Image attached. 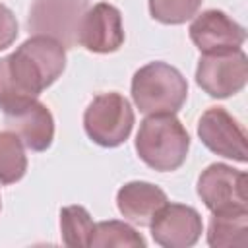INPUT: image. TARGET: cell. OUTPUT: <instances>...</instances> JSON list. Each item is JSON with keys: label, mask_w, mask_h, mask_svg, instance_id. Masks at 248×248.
<instances>
[{"label": "cell", "mask_w": 248, "mask_h": 248, "mask_svg": "<svg viewBox=\"0 0 248 248\" xmlns=\"http://www.w3.org/2000/svg\"><path fill=\"white\" fill-rule=\"evenodd\" d=\"M17 33H19V23L14 12L8 6L0 4V50L12 46L14 41L17 39Z\"/></svg>", "instance_id": "obj_19"}, {"label": "cell", "mask_w": 248, "mask_h": 248, "mask_svg": "<svg viewBox=\"0 0 248 248\" xmlns=\"http://www.w3.org/2000/svg\"><path fill=\"white\" fill-rule=\"evenodd\" d=\"M0 209H2V202H0Z\"/></svg>", "instance_id": "obj_20"}, {"label": "cell", "mask_w": 248, "mask_h": 248, "mask_svg": "<svg viewBox=\"0 0 248 248\" xmlns=\"http://www.w3.org/2000/svg\"><path fill=\"white\" fill-rule=\"evenodd\" d=\"M190 39L202 54L236 50L246 41V31L221 10H205L190 23Z\"/></svg>", "instance_id": "obj_11"}, {"label": "cell", "mask_w": 248, "mask_h": 248, "mask_svg": "<svg viewBox=\"0 0 248 248\" xmlns=\"http://www.w3.org/2000/svg\"><path fill=\"white\" fill-rule=\"evenodd\" d=\"M190 136L174 114H147L136 134V153L153 170L170 172L184 165Z\"/></svg>", "instance_id": "obj_2"}, {"label": "cell", "mask_w": 248, "mask_h": 248, "mask_svg": "<svg viewBox=\"0 0 248 248\" xmlns=\"http://www.w3.org/2000/svg\"><path fill=\"white\" fill-rule=\"evenodd\" d=\"M132 99L143 114H176L188 99V83L174 66L155 60L134 74Z\"/></svg>", "instance_id": "obj_3"}, {"label": "cell", "mask_w": 248, "mask_h": 248, "mask_svg": "<svg viewBox=\"0 0 248 248\" xmlns=\"http://www.w3.org/2000/svg\"><path fill=\"white\" fill-rule=\"evenodd\" d=\"M203 0H149V14L165 25H180L192 19Z\"/></svg>", "instance_id": "obj_18"}, {"label": "cell", "mask_w": 248, "mask_h": 248, "mask_svg": "<svg viewBox=\"0 0 248 248\" xmlns=\"http://www.w3.org/2000/svg\"><path fill=\"white\" fill-rule=\"evenodd\" d=\"M211 248H244L248 244V211L213 213L207 227Z\"/></svg>", "instance_id": "obj_14"}, {"label": "cell", "mask_w": 248, "mask_h": 248, "mask_svg": "<svg viewBox=\"0 0 248 248\" xmlns=\"http://www.w3.org/2000/svg\"><path fill=\"white\" fill-rule=\"evenodd\" d=\"M198 136L202 143L215 155L246 163V132L223 107H211L202 114L198 122Z\"/></svg>", "instance_id": "obj_8"}, {"label": "cell", "mask_w": 248, "mask_h": 248, "mask_svg": "<svg viewBox=\"0 0 248 248\" xmlns=\"http://www.w3.org/2000/svg\"><path fill=\"white\" fill-rule=\"evenodd\" d=\"M27 172L23 141L10 130L0 132V184H16Z\"/></svg>", "instance_id": "obj_17"}, {"label": "cell", "mask_w": 248, "mask_h": 248, "mask_svg": "<svg viewBox=\"0 0 248 248\" xmlns=\"http://www.w3.org/2000/svg\"><path fill=\"white\" fill-rule=\"evenodd\" d=\"M248 176L225 163H213L198 178V196L211 213L248 211Z\"/></svg>", "instance_id": "obj_5"}, {"label": "cell", "mask_w": 248, "mask_h": 248, "mask_svg": "<svg viewBox=\"0 0 248 248\" xmlns=\"http://www.w3.org/2000/svg\"><path fill=\"white\" fill-rule=\"evenodd\" d=\"M66 68V46L46 35H33L0 58V108L8 112L37 99Z\"/></svg>", "instance_id": "obj_1"}, {"label": "cell", "mask_w": 248, "mask_h": 248, "mask_svg": "<svg viewBox=\"0 0 248 248\" xmlns=\"http://www.w3.org/2000/svg\"><path fill=\"white\" fill-rule=\"evenodd\" d=\"M95 223L83 205H66L60 211V234L62 242L72 248L91 244Z\"/></svg>", "instance_id": "obj_15"}, {"label": "cell", "mask_w": 248, "mask_h": 248, "mask_svg": "<svg viewBox=\"0 0 248 248\" xmlns=\"http://www.w3.org/2000/svg\"><path fill=\"white\" fill-rule=\"evenodd\" d=\"M248 81V58L242 48L202 54L196 68V83L213 99H227L244 89Z\"/></svg>", "instance_id": "obj_7"}, {"label": "cell", "mask_w": 248, "mask_h": 248, "mask_svg": "<svg viewBox=\"0 0 248 248\" xmlns=\"http://www.w3.org/2000/svg\"><path fill=\"white\" fill-rule=\"evenodd\" d=\"M167 202H169V198L159 186H155L151 182H143V180L126 182L116 192L118 211L128 221H132L140 227H149L153 215Z\"/></svg>", "instance_id": "obj_13"}, {"label": "cell", "mask_w": 248, "mask_h": 248, "mask_svg": "<svg viewBox=\"0 0 248 248\" xmlns=\"http://www.w3.org/2000/svg\"><path fill=\"white\" fill-rule=\"evenodd\" d=\"M91 248H145V238L124 221H101L95 223L91 236Z\"/></svg>", "instance_id": "obj_16"}, {"label": "cell", "mask_w": 248, "mask_h": 248, "mask_svg": "<svg viewBox=\"0 0 248 248\" xmlns=\"http://www.w3.org/2000/svg\"><path fill=\"white\" fill-rule=\"evenodd\" d=\"M149 229L155 244L163 248H190L200 240L203 223L192 205L167 202L153 215Z\"/></svg>", "instance_id": "obj_9"}, {"label": "cell", "mask_w": 248, "mask_h": 248, "mask_svg": "<svg viewBox=\"0 0 248 248\" xmlns=\"http://www.w3.org/2000/svg\"><path fill=\"white\" fill-rule=\"evenodd\" d=\"M134 108L120 93H101L93 97L83 112V128L91 141L101 147L122 145L134 128Z\"/></svg>", "instance_id": "obj_4"}, {"label": "cell", "mask_w": 248, "mask_h": 248, "mask_svg": "<svg viewBox=\"0 0 248 248\" xmlns=\"http://www.w3.org/2000/svg\"><path fill=\"white\" fill-rule=\"evenodd\" d=\"M4 124L31 151H46L52 145L54 118L48 107L39 99H29L19 107L4 112Z\"/></svg>", "instance_id": "obj_12"}, {"label": "cell", "mask_w": 248, "mask_h": 248, "mask_svg": "<svg viewBox=\"0 0 248 248\" xmlns=\"http://www.w3.org/2000/svg\"><path fill=\"white\" fill-rule=\"evenodd\" d=\"M122 14L108 2H99L87 8L78 31V45L89 52L110 54L124 45Z\"/></svg>", "instance_id": "obj_10"}, {"label": "cell", "mask_w": 248, "mask_h": 248, "mask_svg": "<svg viewBox=\"0 0 248 248\" xmlns=\"http://www.w3.org/2000/svg\"><path fill=\"white\" fill-rule=\"evenodd\" d=\"M89 0H33L29 10V31L60 41L66 48L78 45V31Z\"/></svg>", "instance_id": "obj_6"}]
</instances>
